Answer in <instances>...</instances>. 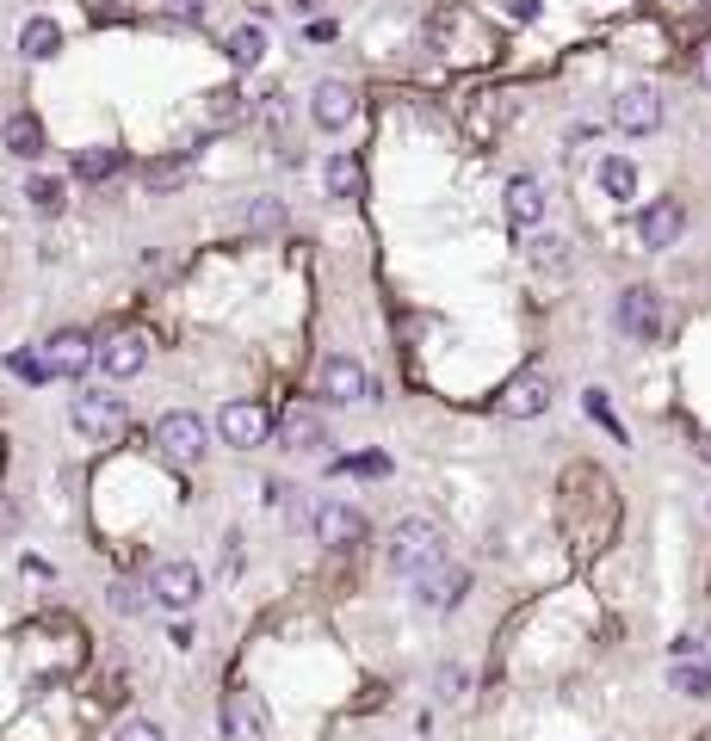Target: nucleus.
Returning <instances> with one entry per match:
<instances>
[{
    "mask_svg": "<svg viewBox=\"0 0 711 741\" xmlns=\"http://www.w3.org/2000/svg\"><path fill=\"white\" fill-rule=\"evenodd\" d=\"M242 229H248V235H279V229H285V205L267 198V192L248 198V205H242Z\"/></svg>",
    "mask_w": 711,
    "mask_h": 741,
    "instance_id": "nucleus-25",
    "label": "nucleus"
},
{
    "mask_svg": "<svg viewBox=\"0 0 711 741\" xmlns=\"http://www.w3.org/2000/svg\"><path fill=\"white\" fill-rule=\"evenodd\" d=\"M526 254H532V267H544V272H569V260H576L563 235H532V247H526Z\"/></svg>",
    "mask_w": 711,
    "mask_h": 741,
    "instance_id": "nucleus-29",
    "label": "nucleus"
},
{
    "mask_svg": "<svg viewBox=\"0 0 711 741\" xmlns=\"http://www.w3.org/2000/svg\"><path fill=\"white\" fill-rule=\"evenodd\" d=\"M588 415H594L600 427H613V433L625 439V427H618V420H613V408H606V390H588Z\"/></svg>",
    "mask_w": 711,
    "mask_h": 741,
    "instance_id": "nucleus-37",
    "label": "nucleus"
},
{
    "mask_svg": "<svg viewBox=\"0 0 711 741\" xmlns=\"http://www.w3.org/2000/svg\"><path fill=\"white\" fill-rule=\"evenodd\" d=\"M408 588H415V600H421L427 612H458V606H464V593H470V569L445 556L440 569L421 575V581H408Z\"/></svg>",
    "mask_w": 711,
    "mask_h": 741,
    "instance_id": "nucleus-10",
    "label": "nucleus"
},
{
    "mask_svg": "<svg viewBox=\"0 0 711 741\" xmlns=\"http://www.w3.org/2000/svg\"><path fill=\"white\" fill-rule=\"evenodd\" d=\"M699 457H706V464H711V439H699Z\"/></svg>",
    "mask_w": 711,
    "mask_h": 741,
    "instance_id": "nucleus-41",
    "label": "nucleus"
},
{
    "mask_svg": "<svg viewBox=\"0 0 711 741\" xmlns=\"http://www.w3.org/2000/svg\"><path fill=\"white\" fill-rule=\"evenodd\" d=\"M322 186H328V198L353 205V198L366 192V168H359V161H353L346 149H334V155H328V168H322Z\"/></svg>",
    "mask_w": 711,
    "mask_h": 741,
    "instance_id": "nucleus-20",
    "label": "nucleus"
},
{
    "mask_svg": "<svg viewBox=\"0 0 711 741\" xmlns=\"http://www.w3.org/2000/svg\"><path fill=\"white\" fill-rule=\"evenodd\" d=\"M248 112H254V124H260V131H272V143L285 149V161H297V149H291V99L279 94V87H272V94L254 99Z\"/></svg>",
    "mask_w": 711,
    "mask_h": 741,
    "instance_id": "nucleus-19",
    "label": "nucleus"
},
{
    "mask_svg": "<svg viewBox=\"0 0 711 741\" xmlns=\"http://www.w3.org/2000/svg\"><path fill=\"white\" fill-rule=\"evenodd\" d=\"M112 612H124V618H131V612H143V588L118 581V588H112Z\"/></svg>",
    "mask_w": 711,
    "mask_h": 741,
    "instance_id": "nucleus-36",
    "label": "nucleus"
},
{
    "mask_svg": "<svg viewBox=\"0 0 711 741\" xmlns=\"http://www.w3.org/2000/svg\"><path fill=\"white\" fill-rule=\"evenodd\" d=\"M699 81H706V87H711V44H706V50H699Z\"/></svg>",
    "mask_w": 711,
    "mask_h": 741,
    "instance_id": "nucleus-40",
    "label": "nucleus"
},
{
    "mask_svg": "<svg viewBox=\"0 0 711 741\" xmlns=\"http://www.w3.org/2000/svg\"><path fill=\"white\" fill-rule=\"evenodd\" d=\"M0 143H7V155H20V161H38L44 155V131L32 112H13L7 124H0Z\"/></svg>",
    "mask_w": 711,
    "mask_h": 741,
    "instance_id": "nucleus-21",
    "label": "nucleus"
},
{
    "mask_svg": "<svg viewBox=\"0 0 711 741\" xmlns=\"http://www.w3.org/2000/svg\"><path fill=\"white\" fill-rule=\"evenodd\" d=\"M316 390H322V402H334V408H353V402H371V371L353 353H334V359H322V371H316Z\"/></svg>",
    "mask_w": 711,
    "mask_h": 741,
    "instance_id": "nucleus-6",
    "label": "nucleus"
},
{
    "mask_svg": "<svg viewBox=\"0 0 711 741\" xmlns=\"http://www.w3.org/2000/svg\"><path fill=\"white\" fill-rule=\"evenodd\" d=\"M316 7H322V0H291V13H297V20H309Z\"/></svg>",
    "mask_w": 711,
    "mask_h": 741,
    "instance_id": "nucleus-39",
    "label": "nucleus"
},
{
    "mask_svg": "<svg viewBox=\"0 0 711 741\" xmlns=\"http://www.w3.org/2000/svg\"><path fill=\"white\" fill-rule=\"evenodd\" d=\"M618 328H625L632 341H655V334H662V297H655L650 285L618 291Z\"/></svg>",
    "mask_w": 711,
    "mask_h": 741,
    "instance_id": "nucleus-15",
    "label": "nucleus"
},
{
    "mask_svg": "<svg viewBox=\"0 0 711 741\" xmlns=\"http://www.w3.org/2000/svg\"><path fill=\"white\" fill-rule=\"evenodd\" d=\"M359 112V94L346 87V81H316V94H309V118H316V131H346Z\"/></svg>",
    "mask_w": 711,
    "mask_h": 741,
    "instance_id": "nucleus-14",
    "label": "nucleus"
},
{
    "mask_svg": "<svg viewBox=\"0 0 711 741\" xmlns=\"http://www.w3.org/2000/svg\"><path fill=\"white\" fill-rule=\"evenodd\" d=\"M112 173H124V149H112V143H106V149H81L75 155V180H112Z\"/></svg>",
    "mask_w": 711,
    "mask_h": 741,
    "instance_id": "nucleus-26",
    "label": "nucleus"
},
{
    "mask_svg": "<svg viewBox=\"0 0 711 741\" xmlns=\"http://www.w3.org/2000/svg\"><path fill=\"white\" fill-rule=\"evenodd\" d=\"M57 50H62V25L57 20H25V32H20V57L25 62H57Z\"/></svg>",
    "mask_w": 711,
    "mask_h": 741,
    "instance_id": "nucleus-23",
    "label": "nucleus"
},
{
    "mask_svg": "<svg viewBox=\"0 0 711 741\" xmlns=\"http://www.w3.org/2000/svg\"><path fill=\"white\" fill-rule=\"evenodd\" d=\"M669 686L681 692V699H711V667L674 662V667H669Z\"/></svg>",
    "mask_w": 711,
    "mask_h": 741,
    "instance_id": "nucleus-30",
    "label": "nucleus"
},
{
    "mask_svg": "<svg viewBox=\"0 0 711 741\" xmlns=\"http://www.w3.org/2000/svg\"><path fill=\"white\" fill-rule=\"evenodd\" d=\"M600 192H606V198H632L637 192V168L625 155H606V161H600Z\"/></svg>",
    "mask_w": 711,
    "mask_h": 741,
    "instance_id": "nucleus-28",
    "label": "nucleus"
},
{
    "mask_svg": "<svg viewBox=\"0 0 711 741\" xmlns=\"http://www.w3.org/2000/svg\"><path fill=\"white\" fill-rule=\"evenodd\" d=\"M217 736L223 741H267V704L254 699V692H223Z\"/></svg>",
    "mask_w": 711,
    "mask_h": 741,
    "instance_id": "nucleus-12",
    "label": "nucleus"
},
{
    "mask_svg": "<svg viewBox=\"0 0 711 741\" xmlns=\"http://www.w3.org/2000/svg\"><path fill=\"white\" fill-rule=\"evenodd\" d=\"M94 359H99V346L87 341L81 328H57V334L44 341V365H50V378H81Z\"/></svg>",
    "mask_w": 711,
    "mask_h": 741,
    "instance_id": "nucleus-13",
    "label": "nucleus"
},
{
    "mask_svg": "<svg viewBox=\"0 0 711 741\" xmlns=\"http://www.w3.org/2000/svg\"><path fill=\"white\" fill-rule=\"evenodd\" d=\"M501 198H507V223L514 229H539L544 223V186L532 180V173H514Z\"/></svg>",
    "mask_w": 711,
    "mask_h": 741,
    "instance_id": "nucleus-17",
    "label": "nucleus"
},
{
    "mask_svg": "<svg viewBox=\"0 0 711 741\" xmlns=\"http://www.w3.org/2000/svg\"><path fill=\"white\" fill-rule=\"evenodd\" d=\"M551 371H539V365H526V371H514V378L501 383V396H495V415L501 420H539L544 408H551Z\"/></svg>",
    "mask_w": 711,
    "mask_h": 741,
    "instance_id": "nucleus-4",
    "label": "nucleus"
},
{
    "mask_svg": "<svg viewBox=\"0 0 711 741\" xmlns=\"http://www.w3.org/2000/svg\"><path fill=\"white\" fill-rule=\"evenodd\" d=\"M69 420H75V433L106 439V433L124 427V396H112V390H81V396L69 402Z\"/></svg>",
    "mask_w": 711,
    "mask_h": 741,
    "instance_id": "nucleus-9",
    "label": "nucleus"
},
{
    "mask_svg": "<svg viewBox=\"0 0 711 741\" xmlns=\"http://www.w3.org/2000/svg\"><path fill=\"white\" fill-rule=\"evenodd\" d=\"M384 563L396 581H421V575H433L445 563V532L433 519H403L384 544Z\"/></svg>",
    "mask_w": 711,
    "mask_h": 741,
    "instance_id": "nucleus-1",
    "label": "nucleus"
},
{
    "mask_svg": "<svg viewBox=\"0 0 711 741\" xmlns=\"http://www.w3.org/2000/svg\"><path fill=\"white\" fill-rule=\"evenodd\" d=\"M681 229H687L681 198H650V205L637 210V242L650 247V254H669V247L681 242Z\"/></svg>",
    "mask_w": 711,
    "mask_h": 741,
    "instance_id": "nucleus-11",
    "label": "nucleus"
},
{
    "mask_svg": "<svg viewBox=\"0 0 711 741\" xmlns=\"http://www.w3.org/2000/svg\"><path fill=\"white\" fill-rule=\"evenodd\" d=\"M242 112H248V99L235 94V87H211V94H205V118H211V124H235Z\"/></svg>",
    "mask_w": 711,
    "mask_h": 741,
    "instance_id": "nucleus-31",
    "label": "nucleus"
},
{
    "mask_svg": "<svg viewBox=\"0 0 711 741\" xmlns=\"http://www.w3.org/2000/svg\"><path fill=\"white\" fill-rule=\"evenodd\" d=\"M613 124H618L625 136H650V131H662V94H655V87H643V81L618 87V99H613Z\"/></svg>",
    "mask_w": 711,
    "mask_h": 741,
    "instance_id": "nucleus-8",
    "label": "nucleus"
},
{
    "mask_svg": "<svg viewBox=\"0 0 711 741\" xmlns=\"http://www.w3.org/2000/svg\"><path fill=\"white\" fill-rule=\"evenodd\" d=\"M309 532H316V544H328V551H359V544H366V514H359L353 501H316V507H309Z\"/></svg>",
    "mask_w": 711,
    "mask_h": 741,
    "instance_id": "nucleus-5",
    "label": "nucleus"
},
{
    "mask_svg": "<svg viewBox=\"0 0 711 741\" xmlns=\"http://www.w3.org/2000/svg\"><path fill=\"white\" fill-rule=\"evenodd\" d=\"M507 13L514 20H539V0H507Z\"/></svg>",
    "mask_w": 711,
    "mask_h": 741,
    "instance_id": "nucleus-38",
    "label": "nucleus"
},
{
    "mask_svg": "<svg viewBox=\"0 0 711 741\" xmlns=\"http://www.w3.org/2000/svg\"><path fill=\"white\" fill-rule=\"evenodd\" d=\"M143 593H155V606H168V612H193L198 600H205V575H198L186 556H168V563L149 569Z\"/></svg>",
    "mask_w": 711,
    "mask_h": 741,
    "instance_id": "nucleus-3",
    "label": "nucleus"
},
{
    "mask_svg": "<svg viewBox=\"0 0 711 741\" xmlns=\"http://www.w3.org/2000/svg\"><path fill=\"white\" fill-rule=\"evenodd\" d=\"M706 519H711V494H706Z\"/></svg>",
    "mask_w": 711,
    "mask_h": 741,
    "instance_id": "nucleus-42",
    "label": "nucleus"
},
{
    "mask_svg": "<svg viewBox=\"0 0 711 741\" xmlns=\"http://www.w3.org/2000/svg\"><path fill=\"white\" fill-rule=\"evenodd\" d=\"M25 205L38 210V217H62L69 192H62V180H50V173H32V180H25Z\"/></svg>",
    "mask_w": 711,
    "mask_h": 741,
    "instance_id": "nucleus-27",
    "label": "nucleus"
},
{
    "mask_svg": "<svg viewBox=\"0 0 711 741\" xmlns=\"http://www.w3.org/2000/svg\"><path fill=\"white\" fill-rule=\"evenodd\" d=\"M155 457L173 464V470H193L198 457H205V420L186 415V408L161 415V420H155Z\"/></svg>",
    "mask_w": 711,
    "mask_h": 741,
    "instance_id": "nucleus-2",
    "label": "nucleus"
},
{
    "mask_svg": "<svg viewBox=\"0 0 711 741\" xmlns=\"http://www.w3.org/2000/svg\"><path fill=\"white\" fill-rule=\"evenodd\" d=\"M223 57L235 69H260L267 62V25H235L230 38H223Z\"/></svg>",
    "mask_w": 711,
    "mask_h": 741,
    "instance_id": "nucleus-22",
    "label": "nucleus"
},
{
    "mask_svg": "<svg viewBox=\"0 0 711 741\" xmlns=\"http://www.w3.org/2000/svg\"><path fill=\"white\" fill-rule=\"evenodd\" d=\"M279 445H285V452H322V445H328V420L297 402V408H285V420H279Z\"/></svg>",
    "mask_w": 711,
    "mask_h": 741,
    "instance_id": "nucleus-16",
    "label": "nucleus"
},
{
    "mask_svg": "<svg viewBox=\"0 0 711 741\" xmlns=\"http://www.w3.org/2000/svg\"><path fill=\"white\" fill-rule=\"evenodd\" d=\"M217 433H223L230 452H254V445H267L272 420H267L260 402H223V408H217Z\"/></svg>",
    "mask_w": 711,
    "mask_h": 741,
    "instance_id": "nucleus-7",
    "label": "nucleus"
},
{
    "mask_svg": "<svg viewBox=\"0 0 711 741\" xmlns=\"http://www.w3.org/2000/svg\"><path fill=\"white\" fill-rule=\"evenodd\" d=\"M464 686H470V674H464L458 662H445L440 674H433V692H440L445 704H452V699H464Z\"/></svg>",
    "mask_w": 711,
    "mask_h": 741,
    "instance_id": "nucleus-33",
    "label": "nucleus"
},
{
    "mask_svg": "<svg viewBox=\"0 0 711 741\" xmlns=\"http://www.w3.org/2000/svg\"><path fill=\"white\" fill-rule=\"evenodd\" d=\"M7 371L25 383H50V365H44V353H7Z\"/></svg>",
    "mask_w": 711,
    "mask_h": 741,
    "instance_id": "nucleus-32",
    "label": "nucleus"
},
{
    "mask_svg": "<svg viewBox=\"0 0 711 741\" xmlns=\"http://www.w3.org/2000/svg\"><path fill=\"white\" fill-rule=\"evenodd\" d=\"M334 470H353V476H384V470H390V457H378V452H366V457H341Z\"/></svg>",
    "mask_w": 711,
    "mask_h": 741,
    "instance_id": "nucleus-34",
    "label": "nucleus"
},
{
    "mask_svg": "<svg viewBox=\"0 0 711 741\" xmlns=\"http://www.w3.org/2000/svg\"><path fill=\"white\" fill-rule=\"evenodd\" d=\"M143 180H149V192H155V198H168V192L193 186V161H186V155H168V161H149V173H143Z\"/></svg>",
    "mask_w": 711,
    "mask_h": 741,
    "instance_id": "nucleus-24",
    "label": "nucleus"
},
{
    "mask_svg": "<svg viewBox=\"0 0 711 741\" xmlns=\"http://www.w3.org/2000/svg\"><path fill=\"white\" fill-rule=\"evenodd\" d=\"M99 365H106V378H136L149 365V341L143 334H112V341L99 346Z\"/></svg>",
    "mask_w": 711,
    "mask_h": 741,
    "instance_id": "nucleus-18",
    "label": "nucleus"
},
{
    "mask_svg": "<svg viewBox=\"0 0 711 741\" xmlns=\"http://www.w3.org/2000/svg\"><path fill=\"white\" fill-rule=\"evenodd\" d=\"M118 741H168V736H161V723L136 717V723H124V729H118Z\"/></svg>",
    "mask_w": 711,
    "mask_h": 741,
    "instance_id": "nucleus-35",
    "label": "nucleus"
}]
</instances>
